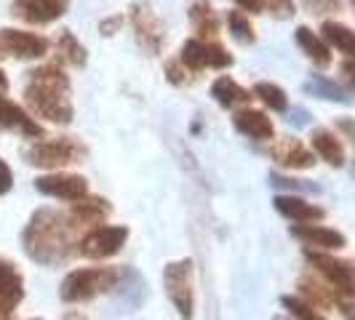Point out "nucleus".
<instances>
[{"instance_id": "26", "label": "nucleus", "mask_w": 355, "mask_h": 320, "mask_svg": "<svg viewBox=\"0 0 355 320\" xmlns=\"http://www.w3.org/2000/svg\"><path fill=\"white\" fill-rule=\"evenodd\" d=\"M320 40L329 46V48H337L345 56H353L355 40H353V30L342 21H334V19H326L320 24Z\"/></svg>"}, {"instance_id": "33", "label": "nucleus", "mask_w": 355, "mask_h": 320, "mask_svg": "<svg viewBox=\"0 0 355 320\" xmlns=\"http://www.w3.org/2000/svg\"><path fill=\"white\" fill-rule=\"evenodd\" d=\"M121 27H123V17L118 14V17H107L99 21V33L105 37H112L115 33H121Z\"/></svg>"}, {"instance_id": "24", "label": "nucleus", "mask_w": 355, "mask_h": 320, "mask_svg": "<svg viewBox=\"0 0 355 320\" xmlns=\"http://www.w3.org/2000/svg\"><path fill=\"white\" fill-rule=\"evenodd\" d=\"M56 56H59V62H64V64H70V67H78V70H83V67L89 64V51H86V46L72 35L70 30H62L59 37H56Z\"/></svg>"}, {"instance_id": "15", "label": "nucleus", "mask_w": 355, "mask_h": 320, "mask_svg": "<svg viewBox=\"0 0 355 320\" xmlns=\"http://www.w3.org/2000/svg\"><path fill=\"white\" fill-rule=\"evenodd\" d=\"M232 125L238 128V134L249 136L251 142H272V136H275L272 118L262 109H251V107L238 109L232 118Z\"/></svg>"}, {"instance_id": "8", "label": "nucleus", "mask_w": 355, "mask_h": 320, "mask_svg": "<svg viewBox=\"0 0 355 320\" xmlns=\"http://www.w3.org/2000/svg\"><path fill=\"white\" fill-rule=\"evenodd\" d=\"M49 48H51L49 37L37 35V33L14 30V27H3L0 30V51L6 56L30 62V59H43L49 53Z\"/></svg>"}, {"instance_id": "23", "label": "nucleus", "mask_w": 355, "mask_h": 320, "mask_svg": "<svg viewBox=\"0 0 355 320\" xmlns=\"http://www.w3.org/2000/svg\"><path fill=\"white\" fill-rule=\"evenodd\" d=\"M294 37H297V46L304 51V56L315 64V67H331V48L320 40L318 33H313L310 27H297V33H294Z\"/></svg>"}, {"instance_id": "3", "label": "nucleus", "mask_w": 355, "mask_h": 320, "mask_svg": "<svg viewBox=\"0 0 355 320\" xmlns=\"http://www.w3.org/2000/svg\"><path fill=\"white\" fill-rule=\"evenodd\" d=\"M21 158L35 168L56 171V168H64V166L83 163L89 158V147L78 136H43V139L27 144L21 150Z\"/></svg>"}, {"instance_id": "9", "label": "nucleus", "mask_w": 355, "mask_h": 320, "mask_svg": "<svg viewBox=\"0 0 355 320\" xmlns=\"http://www.w3.org/2000/svg\"><path fill=\"white\" fill-rule=\"evenodd\" d=\"M304 256L326 278V283L331 285L334 294L353 296V265L347 259H337V256L320 254V251H304Z\"/></svg>"}, {"instance_id": "11", "label": "nucleus", "mask_w": 355, "mask_h": 320, "mask_svg": "<svg viewBox=\"0 0 355 320\" xmlns=\"http://www.w3.org/2000/svg\"><path fill=\"white\" fill-rule=\"evenodd\" d=\"M35 190L40 195L59 197V200H83L89 195V181L78 174H64V171H53L35 179Z\"/></svg>"}, {"instance_id": "17", "label": "nucleus", "mask_w": 355, "mask_h": 320, "mask_svg": "<svg viewBox=\"0 0 355 320\" xmlns=\"http://www.w3.org/2000/svg\"><path fill=\"white\" fill-rule=\"evenodd\" d=\"M272 203H275L281 216L297 222V224H315L326 216V211L320 206H315V203H310V200H304L300 195H275Z\"/></svg>"}, {"instance_id": "1", "label": "nucleus", "mask_w": 355, "mask_h": 320, "mask_svg": "<svg viewBox=\"0 0 355 320\" xmlns=\"http://www.w3.org/2000/svg\"><path fill=\"white\" fill-rule=\"evenodd\" d=\"M70 94V75L62 70L56 62L40 64V67L27 72L24 105L30 107L33 118H40L46 123L70 125L75 121V107H72Z\"/></svg>"}, {"instance_id": "4", "label": "nucleus", "mask_w": 355, "mask_h": 320, "mask_svg": "<svg viewBox=\"0 0 355 320\" xmlns=\"http://www.w3.org/2000/svg\"><path fill=\"white\" fill-rule=\"evenodd\" d=\"M121 281V269L115 267H86V269H72L62 281V299L64 302H89L94 296L105 294Z\"/></svg>"}, {"instance_id": "10", "label": "nucleus", "mask_w": 355, "mask_h": 320, "mask_svg": "<svg viewBox=\"0 0 355 320\" xmlns=\"http://www.w3.org/2000/svg\"><path fill=\"white\" fill-rule=\"evenodd\" d=\"M125 238H128V227L123 224H105V227H94L89 235H83L80 240V254L89 259H107L115 256L123 249Z\"/></svg>"}, {"instance_id": "6", "label": "nucleus", "mask_w": 355, "mask_h": 320, "mask_svg": "<svg viewBox=\"0 0 355 320\" xmlns=\"http://www.w3.org/2000/svg\"><path fill=\"white\" fill-rule=\"evenodd\" d=\"M193 259H182V262H171L163 269V285L168 299L174 302V307L179 310L182 318H193L196 310V283H193Z\"/></svg>"}, {"instance_id": "25", "label": "nucleus", "mask_w": 355, "mask_h": 320, "mask_svg": "<svg viewBox=\"0 0 355 320\" xmlns=\"http://www.w3.org/2000/svg\"><path fill=\"white\" fill-rule=\"evenodd\" d=\"M304 94L318 96V99H323V102L350 105V91L342 89L337 80H331V78H326V75H313V78L304 83Z\"/></svg>"}, {"instance_id": "35", "label": "nucleus", "mask_w": 355, "mask_h": 320, "mask_svg": "<svg viewBox=\"0 0 355 320\" xmlns=\"http://www.w3.org/2000/svg\"><path fill=\"white\" fill-rule=\"evenodd\" d=\"M270 184H275V187H288V190H307L302 184V179H288V177H281V174H270Z\"/></svg>"}, {"instance_id": "22", "label": "nucleus", "mask_w": 355, "mask_h": 320, "mask_svg": "<svg viewBox=\"0 0 355 320\" xmlns=\"http://www.w3.org/2000/svg\"><path fill=\"white\" fill-rule=\"evenodd\" d=\"M112 211V206L107 203L105 197H83V200H75L70 208V219L78 227H89V224H102L107 216Z\"/></svg>"}, {"instance_id": "29", "label": "nucleus", "mask_w": 355, "mask_h": 320, "mask_svg": "<svg viewBox=\"0 0 355 320\" xmlns=\"http://www.w3.org/2000/svg\"><path fill=\"white\" fill-rule=\"evenodd\" d=\"M227 30L243 46H254L257 43V30L251 24L249 14H243V11H227Z\"/></svg>"}, {"instance_id": "13", "label": "nucleus", "mask_w": 355, "mask_h": 320, "mask_svg": "<svg viewBox=\"0 0 355 320\" xmlns=\"http://www.w3.org/2000/svg\"><path fill=\"white\" fill-rule=\"evenodd\" d=\"M267 155L275 160L278 166L291 168V171H307V168L315 166V155L300 139H294V136H281V139L270 142Z\"/></svg>"}, {"instance_id": "27", "label": "nucleus", "mask_w": 355, "mask_h": 320, "mask_svg": "<svg viewBox=\"0 0 355 320\" xmlns=\"http://www.w3.org/2000/svg\"><path fill=\"white\" fill-rule=\"evenodd\" d=\"M235 6L249 14H270L272 19H291L297 14L294 0H235Z\"/></svg>"}, {"instance_id": "36", "label": "nucleus", "mask_w": 355, "mask_h": 320, "mask_svg": "<svg viewBox=\"0 0 355 320\" xmlns=\"http://www.w3.org/2000/svg\"><path fill=\"white\" fill-rule=\"evenodd\" d=\"M337 128L342 131V136H339V139H347V142H350V139L355 136L353 118H347V115H345V118H339V121H337Z\"/></svg>"}, {"instance_id": "12", "label": "nucleus", "mask_w": 355, "mask_h": 320, "mask_svg": "<svg viewBox=\"0 0 355 320\" xmlns=\"http://www.w3.org/2000/svg\"><path fill=\"white\" fill-rule=\"evenodd\" d=\"M70 11V0H14L11 14L27 24L46 27Z\"/></svg>"}, {"instance_id": "7", "label": "nucleus", "mask_w": 355, "mask_h": 320, "mask_svg": "<svg viewBox=\"0 0 355 320\" xmlns=\"http://www.w3.org/2000/svg\"><path fill=\"white\" fill-rule=\"evenodd\" d=\"M128 11H131L128 19H131L137 43H139L147 53L158 56V53L163 51V46H166V24L160 21L158 11H155L153 3H147V0H134Z\"/></svg>"}, {"instance_id": "18", "label": "nucleus", "mask_w": 355, "mask_h": 320, "mask_svg": "<svg viewBox=\"0 0 355 320\" xmlns=\"http://www.w3.org/2000/svg\"><path fill=\"white\" fill-rule=\"evenodd\" d=\"M291 235L304 240L307 246H315V249L326 251H339L347 246V238L342 232L331 230V227H320V224H294Z\"/></svg>"}, {"instance_id": "19", "label": "nucleus", "mask_w": 355, "mask_h": 320, "mask_svg": "<svg viewBox=\"0 0 355 320\" xmlns=\"http://www.w3.org/2000/svg\"><path fill=\"white\" fill-rule=\"evenodd\" d=\"M187 17H190V24L196 30V37L200 40H219V17L214 11L211 0H193L190 8H187Z\"/></svg>"}, {"instance_id": "2", "label": "nucleus", "mask_w": 355, "mask_h": 320, "mask_svg": "<svg viewBox=\"0 0 355 320\" xmlns=\"http://www.w3.org/2000/svg\"><path fill=\"white\" fill-rule=\"evenodd\" d=\"M78 224L70 219V213L40 208L33 213L27 230H24V251L30 259L40 265H59L72 254Z\"/></svg>"}, {"instance_id": "31", "label": "nucleus", "mask_w": 355, "mask_h": 320, "mask_svg": "<svg viewBox=\"0 0 355 320\" xmlns=\"http://www.w3.org/2000/svg\"><path fill=\"white\" fill-rule=\"evenodd\" d=\"M284 307L300 320H326L318 312V307H313V304L300 299V296H284Z\"/></svg>"}, {"instance_id": "14", "label": "nucleus", "mask_w": 355, "mask_h": 320, "mask_svg": "<svg viewBox=\"0 0 355 320\" xmlns=\"http://www.w3.org/2000/svg\"><path fill=\"white\" fill-rule=\"evenodd\" d=\"M0 131H17L27 139H43L46 131L21 105L0 96Z\"/></svg>"}, {"instance_id": "16", "label": "nucleus", "mask_w": 355, "mask_h": 320, "mask_svg": "<svg viewBox=\"0 0 355 320\" xmlns=\"http://www.w3.org/2000/svg\"><path fill=\"white\" fill-rule=\"evenodd\" d=\"M310 152L318 155L320 160H326L331 168H342L347 163V150H345V142L339 139L337 131L331 128H313L310 131Z\"/></svg>"}, {"instance_id": "5", "label": "nucleus", "mask_w": 355, "mask_h": 320, "mask_svg": "<svg viewBox=\"0 0 355 320\" xmlns=\"http://www.w3.org/2000/svg\"><path fill=\"white\" fill-rule=\"evenodd\" d=\"M177 59L196 75L203 70H227L235 64V56L219 40H200V37L184 40Z\"/></svg>"}, {"instance_id": "39", "label": "nucleus", "mask_w": 355, "mask_h": 320, "mask_svg": "<svg viewBox=\"0 0 355 320\" xmlns=\"http://www.w3.org/2000/svg\"><path fill=\"white\" fill-rule=\"evenodd\" d=\"M0 320H8V312H3V310H0Z\"/></svg>"}, {"instance_id": "40", "label": "nucleus", "mask_w": 355, "mask_h": 320, "mask_svg": "<svg viewBox=\"0 0 355 320\" xmlns=\"http://www.w3.org/2000/svg\"><path fill=\"white\" fill-rule=\"evenodd\" d=\"M3 56H6V53H3V51H0V59H3Z\"/></svg>"}, {"instance_id": "28", "label": "nucleus", "mask_w": 355, "mask_h": 320, "mask_svg": "<svg viewBox=\"0 0 355 320\" xmlns=\"http://www.w3.org/2000/svg\"><path fill=\"white\" fill-rule=\"evenodd\" d=\"M251 96H257L270 112H286V109H288V96H286V91L281 89L278 83L259 80V83L254 86V91H251Z\"/></svg>"}, {"instance_id": "32", "label": "nucleus", "mask_w": 355, "mask_h": 320, "mask_svg": "<svg viewBox=\"0 0 355 320\" xmlns=\"http://www.w3.org/2000/svg\"><path fill=\"white\" fill-rule=\"evenodd\" d=\"M310 14H337L345 8V0H304Z\"/></svg>"}, {"instance_id": "38", "label": "nucleus", "mask_w": 355, "mask_h": 320, "mask_svg": "<svg viewBox=\"0 0 355 320\" xmlns=\"http://www.w3.org/2000/svg\"><path fill=\"white\" fill-rule=\"evenodd\" d=\"M6 91H8V75L0 70V96H3Z\"/></svg>"}, {"instance_id": "34", "label": "nucleus", "mask_w": 355, "mask_h": 320, "mask_svg": "<svg viewBox=\"0 0 355 320\" xmlns=\"http://www.w3.org/2000/svg\"><path fill=\"white\" fill-rule=\"evenodd\" d=\"M14 187V171L8 168V163L0 158V195H8Z\"/></svg>"}, {"instance_id": "21", "label": "nucleus", "mask_w": 355, "mask_h": 320, "mask_svg": "<svg viewBox=\"0 0 355 320\" xmlns=\"http://www.w3.org/2000/svg\"><path fill=\"white\" fill-rule=\"evenodd\" d=\"M211 96L214 102L219 107H225V109H235V107H249L251 105V91L243 89L238 80H232L227 75H222V78H216L211 83Z\"/></svg>"}, {"instance_id": "20", "label": "nucleus", "mask_w": 355, "mask_h": 320, "mask_svg": "<svg viewBox=\"0 0 355 320\" xmlns=\"http://www.w3.org/2000/svg\"><path fill=\"white\" fill-rule=\"evenodd\" d=\"M21 296H24L21 272L17 269V265H11L8 259L0 256V310L3 312L14 310V304L21 302Z\"/></svg>"}, {"instance_id": "30", "label": "nucleus", "mask_w": 355, "mask_h": 320, "mask_svg": "<svg viewBox=\"0 0 355 320\" xmlns=\"http://www.w3.org/2000/svg\"><path fill=\"white\" fill-rule=\"evenodd\" d=\"M166 78H168V83L171 86H177V89H184V86H193L198 80L196 72H190L179 59H171V62H166Z\"/></svg>"}, {"instance_id": "37", "label": "nucleus", "mask_w": 355, "mask_h": 320, "mask_svg": "<svg viewBox=\"0 0 355 320\" xmlns=\"http://www.w3.org/2000/svg\"><path fill=\"white\" fill-rule=\"evenodd\" d=\"M342 78H345V83L353 89V59H350V56H347L345 64H342Z\"/></svg>"}]
</instances>
